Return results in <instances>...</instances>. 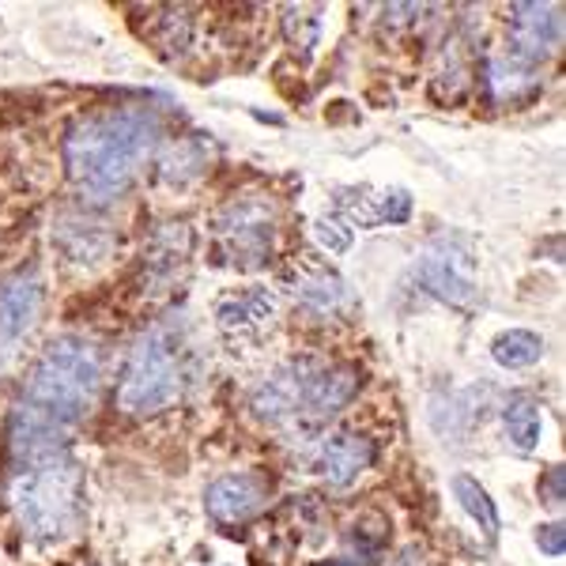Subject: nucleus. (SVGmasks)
Masks as SVG:
<instances>
[{
    "instance_id": "1",
    "label": "nucleus",
    "mask_w": 566,
    "mask_h": 566,
    "mask_svg": "<svg viewBox=\"0 0 566 566\" xmlns=\"http://www.w3.org/2000/svg\"><path fill=\"white\" fill-rule=\"evenodd\" d=\"M103 386V352L87 336H57L31 378L20 389V400L8 419V450L15 461L39 458V453L65 450L69 434L84 423Z\"/></svg>"
},
{
    "instance_id": "2",
    "label": "nucleus",
    "mask_w": 566,
    "mask_h": 566,
    "mask_svg": "<svg viewBox=\"0 0 566 566\" xmlns=\"http://www.w3.org/2000/svg\"><path fill=\"white\" fill-rule=\"evenodd\" d=\"M163 140V114L151 106H109L80 117L65 136V167L87 205L125 197Z\"/></svg>"
},
{
    "instance_id": "3",
    "label": "nucleus",
    "mask_w": 566,
    "mask_h": 566,
    "mask_svg": "<svg viewBox=\"0 0 566 566\" xmlns=\"http://www.w3.org/2000/svg\"><path fill=\"white\" fill-rule=\"evenodd\" d=\"M200 359L181 322H155L136 336L117 378V412L148 419L178 405L197 381Z\"/></svg>"
},
{
    "instance_id": "4",
    "label": "nucleus",
    "mask_w": 566,
    "mask_h": 566,
    "mask_svg": "<svg viewBox=\"0 0 566 566\" xmlns=\"http://www.w3.org/2000/svg\"><path fill=\"white\" fill-rule=\"evenodd\" d=\"M8 502H12V514L27 541H69L84 525V469L65 450L15 461V476L8 480Z\"/></svg>"
},
{
    "instance_id": "5",
    "label": "nucleus",
    "mask_w": 566,
    "mask_h": 566,
    "mask_svg": "<svg viewBox=\"0 0 566 566\" xmlns=\"http://www.w3.org/2000/svg\"><path fill=\"white\" fill-rule=\"evenodd\" d=\"M363 378L348 363L291 359L253 389L250 412L269 427H317L355 400Z\"/></svg>"
},
{
    "instance_id": "6",
    "label": "nucleus",
    "mask_w": 566,
    "mask_h": 566,
    "mask_svg": "<svg viewBox=\"0 0 566 566\" xmlns=\"http://www.w3.org/2000/svg\"><path fill=\"white\" fill-rule=\"evenodd\" d=\"M212 239L227 269L258 272L276 253V205L261 193L234 197L212 223Z\"/></svg>"
},
{
    "instance_id": "7",
    "label": "nucleus",
    "mask_w": 566,
    "mask_h": 566,
    "mask_svg": "<svg viewBox=\"0 0 566 566\" xmlns=\"http://www.w3.org/2000/svg\"><path fill=\"white\" fill-rule=\"evenodd\" d=\"M412 276L431 298L446 306L469 310L480 303V283H476V245L464 234H442L427 245L412 264Z\"/></svg>"
},
{
    "instance_id": "8",
    "label": "nucleus",
    "mask_w": 566,
    "mask_h": 566,
    "mask_svg": "<svg viewBox=\"0 0 566 566\" xmlns=\"http://www.w3.org/2000/svg\"><path fill=\"white\" fill-rule=\"evenodd\" d=\"M42 306L45 283L34 264H23L0 280V374L23 355L27 340L42 322Z\"/></svg>"
},
{
    "instance_id": "9",
    "label": "nucleus",
    "mask_w": 566,
    "mask_h": 566,
    "mask_svg": "<svg viewBox=\"0 0 566 566\" xmlns=\"http://www.w3.org/2000/svg\"><path fill=\"white\" fill-rule=\"evenodd\" d=\"M374 464V442L355 431H322L298 450V469L310 480H322L328 488L344 491Z\"/></svg>"
},
{
    "instance_id": "10",
    "label": "nucleus",
    "mask_w": 566,
    "mask_h": 566,
    "mask_svg": "<svg viewBox=\"0 0 566 566\" xmlns=\"http://www.w3.org/2000/svg\"><path fill=\"white\" fill-rule=\"evenodd\" d=\"M276 322V295L269 287H234L216 303V328L231 348L258 344Z\"/></svg>"
},
{
    "instance_id": "11",
    "label": "nucleus",
    "mask_w": 566,
    "mask_h": 566,
    "mask_svg": "<svg viewBox=\"0 0 566 566\" xmlns=\"http://www.w3.org/2000/svg\"><path fill=\"white\" fill-rule=\"evenodd\" d=\"M53 245L72 269H98L114 250V227L95 212H65L53 223Z\"/></svg>"
},
{
    "instance_id": "12",
    "label": "nucleus",
    "mask_w": 566,
    "mask_h": 566,
    "mask_svg": "<svg viewBox=\"0 0 566 566\" xmlns=\"http://www.w3.org/2000/svg\"><path fill=\"white\" fill-rule=\"evenodd\" d=\"M563 45V4H517L510 12V53L544 65Z\"/></svg>"
},
{
    "instance_id": "13",
    "label": "nucleus",
    "mask_w": 566,
    "mask_h": 566,
    "mask_svg": "<svg viewBox=\"0 0 566 566\" xmlns=\"http://www.w3.org/2000/svg\"><path fill=\"white\" fill-rule=\"evenodd\" d=\"M491 408H495V389L488 381L461 386L453 392H438L431 400V427L446 442H461L491 416Z\"/></svg>"
},
{
    "instance_id": "14",
    "label": "nucleus",
    "mask_w": 566,
    "mask_h": 566,
    "mask_svg": "<svg viewBox=\"0 0 566 566\" xmlns=\"http://www.w3.org/2000/svg\"><path fill=\"white\" fill-rule=\"evenodd\" d=\"M272 488L253 472H231V476H219L208 483L205 506L219 525H245L269 506Z\"/></svg>"
},
{
    "instance_id": "15",
    "label": "nucleus",
    "mask_w": 566,
    "mask_h": 566,
    "mask_svg": "<svg viewBox=\"0 0 566 566\" xmlns=\"http://www.w3.org/2000/svg\"><path fill=\"white\" fill-rule=\"evenodd\" d=\"M189 253H193V234H189V227L163 223L148 239V250H144V261H140L144 291L151 295V291L175 287L189 264Z\"/></svg>"
},
{
    "instance_id": "16",
    "label": "nucleus",
    "mask_w": 566,
    "mask_h": 566,
    "mask_svg": "<svg viewBox=\"0 0 566 566\" xmlns=\"http://www.w3.org/2000/svg\"><path fill=\"white\" fill-rule=\"evenodd\" d=\"M287 291L314 317H336L352 306V287L333 264H298L287 280Z\"/></svg>"
},
{
    "instance_id": "17",
    "label": "nucleus",
    "mask_w": 566,
    "mask_h": 566,
    "mask_svg": "<svg viewBox=\"0 0 566 566\" xmlns=\"http://www.w3.org/2000/svg\"><path fill=\"white\" fill-rule=\"evenodd\" d=\"M344 223L352 227H386V223H408L412 219V197L405 189H344L340 205L333 208Z\"/></svg>"
},
{
    "instance_id": "18",
    "label": "nucleus",
    "mask_w": 566,
    "mask_h": 566,
    "mask_svg": "<svg viewBox=\"0 0 566 566\" xmlns=\"http://www.w3.org/2000/svg\"><path fill=\"white\" fill-rule=\"evenodd\" d=\"M541 72L544 65H533V61L502 50L495 57H488V65H483V84H488V95L495 98L499 106H514V103H525V98L541 87Z\"/></svg>"
},
{
    "instance_id": "19",
    "label": "nucleus",
    "mask_w": 566,
    "mask_h": 566,
    "mask_svg": "<svg viewBox=\"0 0 566 566\" xmlns=\"http://www.w3.org/2000/svg\"><path fill=\"white\" fill-rule=\"evenodd\" d=\"M208 159H212V148H208L205 136H186V140L163 144L159 159H155V170L167 186L175 189H189L193 181L205 175Z\"/></svg>"
},
{
    "instance_id": "20",
    "label": "nucleus",
    "mask_w": 566,
    "mask_h": 566,
    "mask_svg": "<svg viewBox=\"0 0 566 566\" xmlns=\"http://www.w3.org/2000/svg\"><path fill=\"white\" fill-rule=\"evenodd\" d=\"M502 434H506L510 450L517 453H533L541 446V434H544V408L536 397L528 392H514V397L502 405Z\"/></svg>"
},
{
    "instance_id": "21",
    "label": "nucleus",
    "mask_w": 566,
    "mask_h": 566,
    "mask_svg": "<svg viewBox=\"0 0 566 566\" xmlns=\"http://www.w3.org/2000/svg\"><path fill=\"white\" fill-rule=\"evenodd\" d=\"M386 536H389V525L381 522L378 514L363 517L359 525L348 533V544L336 559H328L322 566H378L381 559V547H386Z\"/></svg>"
},
{
    "instance_id": "22",
    "label": "nucleus",
    "mask_w": 566,
    "mask_h": 566,
    "mask_svg": "<svg viewBox=\"0 0 566 566\" xmlns=\"http://www.w3.org/2000/svg\"><path fill=\"white\" fill-rule=\"evenodd\" d=\"M450 491H453V499L461 502V510L472 517V522L480 525V533L488 536V541H499V506H495V499L483 491V483L480 480H472L469 472H458V476L450 480Z\"/></svg>"
},
{
    "instance_id": "23",
    "label": "nucleus",
    "mask_w": 566,
    "mask_h": 566,
    "mask_svg": "<svg viewBox=\"0 0 566 566\" xmlns=\"http://www.w3.org/2000/svg\"><path fill=\"white\" fill-rule=\"evenodd\" d=\"M544 355V336L528 333V328H506L491 340V359L499 363L502 370H528L536 367Z\"/></svg>"
},
{
    "instance_id": "24",
    "label": "nucleus",
    "mask_w": 566,
    "mask_h": 566,
    "mask_svg": "<svg viewBox=\"0 0 566 566\" xmlns=\"http://www.w3.org/2000/svg\"><path fill=\"white\" fill-rule=\"evenodd\" d=\"M314 239H317V245H322L325 253L340 258V253H348V250H352L355 231H352V227L344 223V219L336 216V212H328V216H322V219L314 223Z\"/></svg>"
},
{
    "instance_id": "25",
    "label": "nucleus",
    "mask_w": 566,
    "mask_h": 566,
    "mask_svg": "<svg viewBox=\"0 0 566 566\" xmlns=\"http://www.w3.org/2000/svg\"><path fill=\"white\" fill-rule=\"evenodd\" d=\"M563 483H566L563 464H555V469L541 480V499H544L552 510H559V506H563Z\"/></svg>"
},
{
    "instance_id": "26",
    "label": "nucleus",
    "mask_w": 566,
    "mask_h": 566,
    "mask_svg": "<svg viewBox=\"0 0 566 566\" xmlns=\"http://www.w3.org/2000/svg\"><path fill=\"white\" fill-rule=\"evenodd\" d=\"M536 547H541L544 555H563V522H552V525H541L536 528Z\"/></svg>"
},
{
    "instance_id": "27",
    "label": "nucleus",
    "mask_w": 566,
    "mask_h": 566,
    "mask_svg": "<svg viewBox=\"0 0 566 566\" xmlns=\"http://www.w3.org/2000/svg\"><path fill=\"white\" fill-rule=\"evenodd\" d=\"M392 566H431V563H427V555L419 552V547H405V552L392 559Z\"/></svg>"
}]
</instances>
